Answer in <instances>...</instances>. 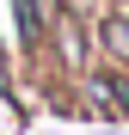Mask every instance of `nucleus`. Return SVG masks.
Wrapping results in <instances>:
<instances>
[{
	"label": "nucleus",
	"instance_id": "obj_1",
	"mask_svg": "<svg viewBox=\"0 0 129 135\" xmlns=\"http://www.w3.org/2000/svg\"><path fill=\"white\" fill-rule=\"evenodd\" d=\"M111 43H117V49L129 55V25H111Z\"/></svg>",
	"mask_w": 129,
	"mask_h": 135
}]
</instances>
